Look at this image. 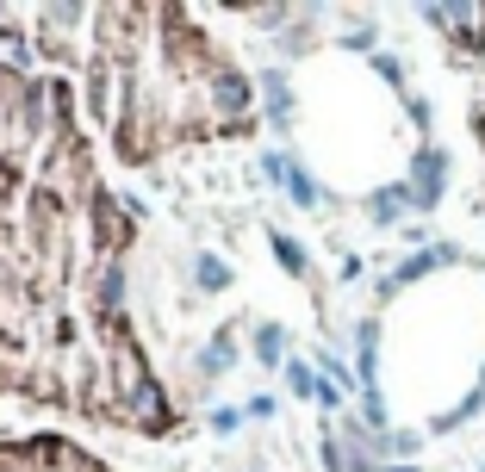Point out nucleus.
Returning <instances> with one entry per match:
<instances>
[{
  "label": "nucleus",
  "instance_id": "1",
  "mask_svg": "<svg viewBox=\"0 0 485 472\" xmlns=\"http://www.w3.org/2000/svg\"><path fill=\"white\" fill-rule=\"evenodd\" d=\"M442 187H448V156H442L436 143H423L417 162H411V206H436Z\"/></svg>",
  "mask_w": 485,
  "mask_h": 472
},
{
  "label": "nucleus",
  "instance_id": "2",
  "mask_svg": "<svg viewBox=\"0 0 485 472\" xmlns=\"http://www.w3.org/2000/svg\"><path fill=\"white\" fill-rule=\"evenodd\" d=\"M404 206H411V187H386V193H373V199H367V212H373L379 224H392Z\"/></svg>",
  "mask_w": 485,
  "mask_h": 472
},
{
  "label": "nucleus",
  "instance_id": "3",
  "mask_svg": "<svg viewBox=\"0 0 485 472\" xmlns=\"http://www.w3.org/2000/svg\"><path fill=\"white\" fill-rule=\"evenodd\" d=\"M286 385H293L299 398H318V392H324V379H318L305 360H286Z\"/></svg>",
  "mask_w": 485,
  "mask_h": 472
},
{
  "label": "nucleus",
  "instance_id": "4",
  "mask_svg": "<svg viewBox=\"0 0 485 472\" xmlns=\"http://www.w3.org/2000/svg\"><path fill=\"white\" fill-rule=\"evenodd\" d=\"M261 94H268V106H274V118L293 113V94H286V75H261Z\"/></svg>",
  "mask_w": 485,
  "mask_h": 472
},
{
  "label": "nucleus",
  "instance_id": "5",
  "mask_svg": "<svg viewBox=\"0 0 485 472\" xmlns=\"http://www.w3.org/2000/svg\"><path fill=\"white\" fill-rule=\"evenodd\" d=\"M286 193H293L299 206H318V199H324V193H318V181H311L305 168H293V174H286Z\"/></svg>",
  "mask_w": 485,
  "mask_h": 472
},
{
  "label": "nucleus",
  "instance_id": "6",
  "mask_svg": "<svg viewBox=\"0 0 485 472\" xmlns=\"http://www.w3.org/2000/svg\"><path fill=\"white\" fill-rule=\"evenodd\" d=\"M200 286H212V292H218V286H231V267H225V261H212V255H200Z\"/></svg>",
  "mask_w": 485,
  "mask_h": 472
},
{
  "label": "nucleus",
  "instance_id": "7",
  "mask_svg": "<svg viewBox=\"0 0 485 472\" xmlns=\"http://www.w3.org/2000/svg\"><path fill=\"white\" fill-rule=\"evenodd\" d=\"M255 354H261L268 367L280 360V330H274V324H261V330H255Z\"/></svg>",
  "mask_w": 485,
  "mask_h": 472
},
{
  "label": "nucleus",
  "instance_id": "8",
  "mask_svg": "<svg viewBox=\"0 0 485 472\" xmlns=\"http://www.w3.org/2000/svg\"><path fill=\"white\" fill-rule=\"evenodd\" d=\"M274 255H280V261H286L293 274H305V249H299L293 236H274Z\"/></svg>",
  "mask_w": 485,
  "mask_h": 472
}]
</instances>
